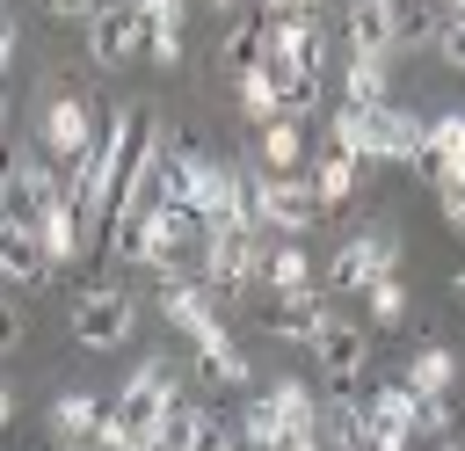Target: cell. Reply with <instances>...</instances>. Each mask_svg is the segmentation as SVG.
Wrapping results in <instances>:
<instances>
[{
    "label": "cell",
    "mask_w": 465,
    "mask_h": 451,
    "mask_svg": "<svg viewBox=\"0 0 465 451\" xmlns=\"http://www.w3.org/2000/svg\"><path fill=\"white\" fill-rule=\"evenodd\" d=\"M196 276H203L211 291H247V284L262 276V247H254V233H240V226H203Z\"/></svg>",
    "instance_id": "5"
},
{
    "label": "cell",
    "mask_w": 465,
    "mask_h": 451,
    "mask_svg": "<svg viewBox=\"0 0 465 451\" xmlns=\"http://www.w3.org/2000/svg\"><path fill=\"white\" fill-rule=\"evenodd\" d=\"M327 29L312 15H269V73H312L327 80Z\"/></svg>",
    "instance_id": "8"
},
{
    "label": "cell",
    "mask_w": 465,
    "mask_h": 451,
    "mask_svg": "<svg viewBox=\"0 0 465 451\" xmlns=\"http://www.w3.org/2000/svg\"><path fill=\"white\" fill-rule=\"evenodd\" d=\"M312 196H320V211H341V204L356 196V160H341V153H327V160L312 167Z\"/></svg>",
    "instance_id": "27"
},
{
    "label": "cell",
    "mask_w": 465,
    "mask_h": 451,
    "mask_svg": "<svg viewBox=\"0 0 465 451\" xmlns=\"http://www.w3.org/2000/svg\"><path fill=\"white\" fill-rule=\"evenodd\" d=\"M400 378H407L414 393H458V378H465V371H458V356H450L443 342H421V349L407 356V371H400Z\"/></svg>",
    "instance_id": "21"
},
{
    "label": "cell",
    "mask_w": 465,
    "mask_h": 451,
    "mask_svg": "<svg viewBox=\"0 0 465 451\" xmlns=\"http://www.w3.org/2000/svg\"><path fill=\"white\" fill-rule=\"evenodd\" d=\"M327 291H276L269 306H262V327L276 335V342H291V349H312L320 342V327H327Z\"/></svg>",
    "instance_id": "14"
},
{
    "label": "cell",
    "mask_w": 465,
    "mask_h": 451,
    "mask_svg": "<svg viewBox=\"0 0 465 451\" xmlns=\"http://www.w3.org/2000/svg\"><path fill=\"white\" fill-rule=\"evenodd\" d=\"M7 204H15V160L0 153V211H7Z\"/></svg>",
    "instance_id": "36"
},
{
    "label": "cell",
    "mask_w": 465,
    "mask_h": 451,
    "mask_svg": "<svg viewBox=\"0 0 465 451\" xmlns=\"http://www.w3.org/2000/svg\"><path fill=\"white\" fill-rule=\"evenodd\" d=\"M276 102H283V116H312L320 109V80L312 73H276Z\"/></svg>",
    "instance_id": "30"
},
{
    "label": "cell",
    "mask_w": 465,
    "mask_h": 451,
    "mask_svg": "<svg viewBox=\"0 0 465 451\" xmlns=\"http://www.w3.org/2000/svg\"><path fill=\"white\" fill-rule=\"evenodd\" d=\"M174 400H182V386H174V364H167V356H145V364L124 378V393H116V415H124V422L145 436V429H160V422H167V407H174Z\"/></svg>",
    "instance_id": "9"
},
{
    "label": "cell",
    "mask_w": 465,
    "mask_h": 451,
    "mask_svg": "<svg viewBox=\"0 0 465 451\" xmlns=\"http://www.w3.org/2000/svg\"><path fill=\"white\" fill-rule=\"evenodd\" d=\"M436 204H443L450 226H465V175H443V182H436Z\"/></svg>",
    "instance_id": "32"
},
{
    "label": "cell",
    "mask_w": 465,
    "mask_h": 451,
    "mask_svg": "<svg viewBox=\"0 0 465 451\" xmlns=\"http://www.w3.org/2000/svg\"><path fill=\"white\" fill-rule=\"evenodd\" d=\"M341 102H349V109H385V102H392L385 65H371V58H341Z\"/></svg>",
    "instance_id": "24"
},
{
    "label": "cell",
    "mask_w": 465,
    "mask_h": 451,
    "mask_svg": "<svg viewBox=\"0 0 465 451\" xmlns=\"http://www.w3.org/2000/svg\"><path fill=\"white\" fill-rule=\"evenodd\" d=\"M109 407H116V400H102V393H58V400L44 407L51 451H94V436H102Z\"/></svg>",
    "instance_id": "11"
},
{
    "label": "cell",
    "mask_w": 465,
    "mask_h": 451,
    "mask_svg": "<svg viewBox=\"0 0 465 451\" xmlns=\"http://www.w3.org/2000/svg\"><path fill=\"white\" fill-rule=\"evenodd\" d=\"M458 415H465V378H458Z\"/></svg>",
    "instance_id": "44"
},
{
    "label": "cell",
    "mask_w": 465,
    "mask_h": 451,
    "mask_svg": "<svg viewBox=\"0 0 465 451\" xmlns=\"http://www.w3.org/2000/svg\"><path fill=\"white\" fill-rule=\"evenodd\" d=\"M22 327H29V320H22V306H7V298H0V356L22 342Z\"/></svg>",
    "instance_id": "34"
},
{
    "label": "cell",
    "mask_w": 465,
    "mask_h": 451,
    "mask_svg": "<svg viewBox=\"0 0 465 451\" xmlns=\"http://www.w3.org/2000/svg\"><path fill=\"white\" fill-rule=\"evenodd\" d=\"M254 153H262V167H269V175H298V167H305V124H298V116L262 124Z\"/></svg>",
    "instance_id": "19"
},
{
    "label": "cell",
    "mask_w": 465,
    "mask_h": 451,
    "mask_svg": "<svg viewBox=\"0 0 465 451\" xmlns=\"http://www.w3.org/2000/svg\"><path fill=\"white\" fill-rule=\"evenodd\" d=\"M94 138H102V116L80 95H51V109H44V160L58 175H80L87 153H94Z\"/></svg>",
    "instance_id": "3"
},
{
    "label": "cell",
    "mask_w": 465,
    "mask_h": 451,
    "mask_svg": "<svg viewBox=\"0 0 465 451\" xmlns=\"http://www.w3.org/2000/svg\"><path fill=\"white\" fill-rule=\"evenodd\" d=\"M211 7H232V0H211Z\"/></svg>",
    "instance_id": "46"
},
{
    "label": "cell",
    "mask_w": 465,
    "mask_h": 451,
    "mask_svg": "<svg viewBox=\"0 0 465 451\" xmlns=\"http://www.w3.org/2000/svg\"><path fill=\"white\" fill-rule=\"evenodd\" d=\"M269 407L283 415L291 436H312V429H320V400H312V386H298V378H276V386H269Z\"/></svg>",
    "instance_id": "25"
},
{
    "label": "cell",
    "mask_w": 465,
    "mask_h": 451,
    "mask_svg": "<svg viewBox=\"0 0 465 451\" xmlns=\"http://www.w3.org/2000/svg\"><path fill=\"white\" fill-rule=\"evenodd\" d=\"M363 313H371V327H407V284H400V276L371 284V291H363Z\"/></svg>",
    "instance_id": "28"
},
{
    "label": "cell",
    "mask_w": 465,
    "mask_h": 451,
    "mask_svg": "<svg viewBox=\"0 0 465 451\" xmlns=\"http://www.w3.org/2000/svg\"><path fill=\"white\" fill-rule=\"evenodd\" d=\"M429 138H436L443 167H450V175H465V109H450V116H429Z\"/></svg>",
    "instance_id": "29"
},
{
    "label": "cell",
    "mask_w": 465,
    "mask_h": 451,
    "mask_svg": "<svg viewBox=\"0 0 465 451\" xmlns=\"http://www.w3.org/2000/svg\"><path fill=\"white\" fill-rule=\"evenodd\" d=\"M385 276H400V240H392V233H349V240L334 247V262H327V284H334L341 298H363V291L385 284Z\"/></svg>",
    "instance_id": "4"
},
{
    "label": "cell",
    "mask_w": 465,
    "mask_h": 451,
    "mask_svg": "<svg viewBox=\"0 0 465 451\" xmlns=\"http://www.w3.org/2000/svg\"><path fill=\"white\" fill-rule=\"evenodd\" d=\"M421 131H429V124H421L414 109H392V102H385V109H349V102H341L327 153H341V160H414V153H421Z\"/></svg>",
    "instance_id": "1"
},
{
    "label": "cell",
    "mask_w": 465,
    "mask_h": 451,
    "mask_svg": "<svg viewBox=\"0 0 465 451\" xmlns=\"http://www.w3.org/2000/svg\"><path fill=\"white\" fill-rule=\"evenodd\" d=\"M7 58H15V15L0 7V73H7Z\"/></svg>",
    "instance_id": "35"
},
{
    "label": "cell",
    "mask_w": 465,
    "mask_h": 451,
    "mask_svg": "<svg viewBox=\"0 0 465 451\" xmlns=\"http://www.w3.org/2000/svg\"><path fill=\"white\" fill-rule=\"evenodd\" d=\"M225 65H232V73L269 65V15H247V22H232V29H225Z\"/></svg>",
    "instance_id": "23"
},
{
    "label": "cell",
    "mask_w": 465,
    "mask_h": 451,
    "mask_svg": "<svg viewBox=\"0 0 465 451\" xmlns=\"http://www.w3.org/2000/svg\"><path fill=\"white\" fill-rule=\"evenodd\" d=\"M436 58H443L450 73H465V15H450V7H443V22H436Z\"/></svg>",
    "instance_id": "31"
},
{
    "label": "cell",
    "mask_w": 465,
    "mask_h": 451,
    "mask_svg": "<svg viewBox=\"0 0 465 451\" xmlns=\"http://www.w3.org/2000/svg\"><path fill=\"white\" fill-rule=\"evenodd\" d=\"M196 378H203V386H218V393H240V386L254 378V364H247V349L232 342V327H225V335H211V342H196Z\"/></svg>",
    "instance_id": "17"
},
{
    "label": "cell",
    "mask_w": 465,
    "mask_h": 451,
    "mask_svg": "<svg viewBox=\"0 0 465 451\" xmlns=\"http://www.w3.org/2000/svg\"><path fill=\"white\" fill-rule=\"evenodd\" d=\"M392 51H400L392 15H385V7H371V0H356V7L341 15V58H371V65H385Z\"/></svg>",
    "instance_id": "15"
},
{
    "label": "cell",
    "mask_w": 465,
    "mask_h": 451,
    "mask_svg": "<svg viewBox=\"0 0 465 451\" xmlns=\"http://www.w3.org/2000/svg\"><path fill=\"white\" fill-rule=\"evenodd\" d=\"M0 131H7V87H0Z\"/></svg>",
    "instance_id": "43"
},
{
    "label": "cell",
    "mask_w": 465,
    "mask_h": 451,
    "mask_svg": "<svg viewBox=\"0 0 465 451\" xmlns=\"http://www.w3.org/2000/svg\"><path fill=\"white\" fill-rule=\"evenodd\" d=\"M269 15H312V0H262Z\"/></svg>",
    "instance_id": "37"
},
{
    "label": "cell",
    "mask_w": 465,
    "mask_h": 451,
    "mask_svg": "<svg viewBox=\"0 0 465 451\" xmlns=\"http://www.w3.org/2000/svg\"><path fill=\"white\" fill-rule=\"evenodd\" d=\"M232 102H240V116H247L254 131L283 116V102H276V73H269V65H254V73H232Z\"/></svg>",
    "instance_id": "22"
},
{
    "label": "cell",
    "mask_w": 465,
    "mask_h": 451,
    "mask_svg": "<svg viewBox=\"0 0 465 451\" xmlns=\"http://www.w3.org/2000/svg\"><path fill=\"white\" fill-rule=\"evenodd\" d=\"M36 240H44V255H51V269H73L80 255H94V240H87V218H80V204H73V189L36 218Z\"/></svg>",
    "instance_id": "16"
},
{
    "label": "cell",
    "mask_w": 465,
    "mask_h": 451,
    "mask_svg": "<svg viewBox=\"0 0 465 451\" xmlns=\"http://www.w3.org/2000/svg\"><path fill=\"white\" fill-rule=\"evenodd\" d=\"M312 356H320V371H327V393H341V400H349V393L371 378V327H356L349 313H327V327H320Z\"/></svg>",
    "instance_id": "7"
},
{
    "label": "cell",
    "mask_w": 465,
    "mask_h": 451,
    "mask_svg": "<svg viewBox=\"0 0 465 451\" xmlns=\"http://www.w3.org/2000/svg\"><path fill=\"white\" fill-rule=\"evenodd\" d=\"M240 182H247V204H254V218H262V226H276L283 240L312 233V226L327 218L305 175H269V167H262V175H240Z\"/></svg>",
    "instance_id": "2"
},
{
    "label": "cell",
    "mask_w": 465,
    "mask_h": 451,
    "mask_svg": "<svg viewBox=\"0 0 465 451\" xmlns=\"http://www.w3.org/2000/svg\"><path fill=\"white\" fill-rule=\"evenodd\" d=\"M262 284H269V298H276V291H312V255H305L298 240L262 247Z\"/></svg>",
    "instance_id": "20"
},
{
    "label": "cell",
    "mask_w": 465,
    "mask_h": 451,
    "mask_svg": "<svg viewBox=\"0 0 465 451\" xmlns=\"http://www.w3.org/2000/svg\"><path fill=\"white\" fill-rule=\"evenodd\" d=\"M138 22H145V58L182 65V0H138Z\"/></svg>",
    "instance_id": "18"
},
{
    "label": "cell",
    "mask_w": 465,
    "mask_h": 451,
    "mask_svg": "<svg viewBox=\"0 0 465 451\" xmlns=\"http://www.w3.org/2000/svg\"><path fill=\"white\" fill-rule=\"evenodd\" d=\"M283 451H327V436H320V429H312V436H291V444H283Z\"/></svg>",
    "instance_id": "39"
},
{
    "label": "cell",
    "mask_w": 465,
    "mask_h": 451,
    "mask_svg": "<svg viewBox=\"0 0 465 451\" xmlns=\"http://www.w3.org/2000/svg\"><path fill=\"white\" fill-rule=\"evenodd\" d=\"M443 7H450V15H465V0H443Z\"/></svg>",
    "instance_id": "45"
},
{
    "label": "cell",
    "mask_w": 465,
    "mask_h": 451,
    "mask_svg": "<svg viewBox=\"0 0 465 451\" xmlns=\"http://www.w3.org/2000/svg\"><path fill=\"white\" fill-rule=\"evenodd\" d=\"M44 7H51V22H80V29H87L102 0H44Z\"/></svg>",
    "instance_id": "33"
},
{
    "label": "cell",
    "mask_w": 465,
    "mask_h": 451,
    "mask_svg": "<svg viewBox=\"0 0 465 451\" xmlns=\"http://www.w3.org/2000/svg\"><path fill=\"white\" fill-rule=\"evenodd\" d=\"M240 444H247V451H283V444H291V429H283V415L269 407V393L247 400V415H240Z\"/></svg>",
    "instance_id": "26"
},
{
    "label": "cell",
    "mask_w": 465,
    "mask_h": 451,
    "mask_svg": "<svg viewBox=\"0 0 465 451\" xmlns=\"http://www.w3.org/2000/svg\"><path fill=\"white\" fill-rule=\"evenodd\" d=\"M436 451H465V436H436Z\"/></svg>",
    "instance_id": "41"
},
{
    "label": "cell",
    "mask_w": 465,
    "mask_h": 451,
    "mask_svg": "<svg viewBox=\"0 0 465 451\" xmlns=\"http://www.w3.org/2000/svg\"><path fill=\"white\" fill-rule=\"evenodd\" d=\"M160 320L196 349V342H211V335H225V320H218V306H211V284H189L182 269L174 276H160Z\"/></svg>",
    "instance_id": "10"
},
{
    "label": "cell",
    "mask_w": 465,
    "mask_h": 451,
    "mask_svg": "<svg viewBox=\"0 0 465 451\" xmlns=\"http://www.w3.org/2000/svg\"><path fill=\"white\" fill-rule=\"evenodd\" d=\"M371 7H385V15H392V29H400V15H414L421 0H371Z\"/></svg>",
    "instance_id": "38"
},
{
    "label": "cell",
    "mask_w": 465,
    "mask_h": 451,
    "mask_svg": "<svg viewBox=\"0 0 465 451\" xmlns=\"http://www.w3.org/2000/svg\"><path fill=\"white\" fill-rule=\"evenodd\" d=\"M15 422V393H7V378H0V429Z\"/></svg>",
    "instance_id": "40"
},
{
    "label": "cell",
    "mask_w": 465,
    "mask_h": 451,
    "mask_svg": "<svg viewBox=\"0 0 465 451\" xmlns=\"http://www.w3.org/2000/svg\"><path fill=\"white\" fill-rule=\"evenodd\" d=\"M51 276H58V269H51L44 240H36V226H29V218H15V211H0V284L44 291Z\"/></svg>",
    "instance_id": "12"
},
{
    "label": "cell",
    "mask_w": 465,
    "mask_h": 451,
    "mask_svg": "<svg viewBox=\"0 0 465 451\" xmlns=\"http://www.w3.org/2000/svg\"><path fill=\"white\" fill-rule=\"evenodd\" d=\"M131 327H138V306H131L116 284H87V291L73 298V342H80V349H124Z\"/></svg>",
    "instance_id": "6"
},
{
    "label": "cell",
    "mask_w": 465,
    "mask_h": 451,
    "mask_svg": "<svg viewBox=\"0 0 465 451\" xmlns=\"http://www.w3.org/2000/svg\"><path fill=\"white\" fill-rule=\"evenodd\" d=\"M87 51L94 65H124L145 51V22H138V0H102L94 22H87Z\"/></svg>",
    "instance_id": "13"
},
{
    "label": "cell",
    "mask_w": 465,
    "mask_h": 451,
    "mask_svg": "<svg viewBox=\"0 0 465 451\" xmlns=\"http://www.w3.org/2000/svg\"><path fill=\"white\" fill-rule=\"evenodd\" d=\"M450 291H458V298H465V269H458V276H450Z\"/></svg>",
    "instance_id": "42"
}]
</instances>
